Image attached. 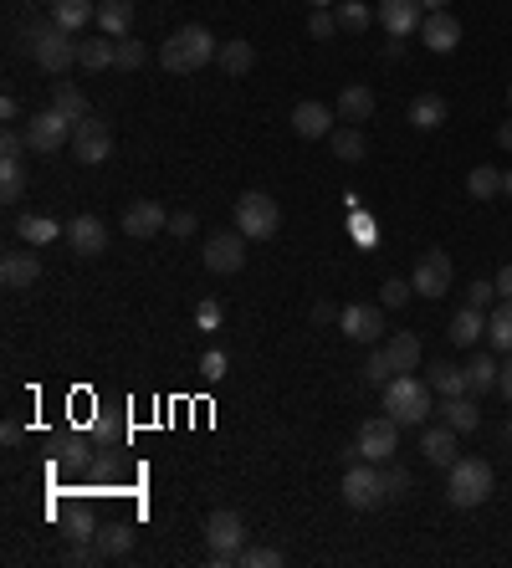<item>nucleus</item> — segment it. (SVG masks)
Returning <instances> with one entry per match:
<instances>
[{"instance_id": "cd10ccee", "label": "nucleus", "mask_w": 512, "mask_h": 568, "mask_svg": "<svg viewBox=\"0 0 512 568\" xmlns=\"http://www.w3.org/2000/svg\"><path fill=\"white\" fill-rule=\"evenodd\" d=\"M93 548H98L103 563H108V558H123L128 548H134V528H128V522H108V528H98Z\"/></svg>"}, {"instance_id": "393cba45", "label": "nucleus", "mask_w": 512, "mask_h": 568, "mask_svg": "<svg viewBox=\"0 0 512 568\" xmlns=\"http://www.w3.org/2000/svg\"><path fill=\"white\" fill-rule=\"evenodd\" d=\"M446 123V98L441 93H420L410 103V128H420V134H431V128Z\"/></svg>"}, {"instance_id": "39448f33", "label": "nucleus", "mask_w": 512, "mask_h": 568, "mask_svg": "<svg viewBox=\"0 0 512 568\" xmlns=\"http://www.w3.org/2000/svg\"><path fill=\"white\" fill-rule=\"evenodd\" d=\"M277 226H282V210H277V200H272V195L246 190V195L236 200V231H241L246 241H272V236H277Z\"/></svg>"}, {"instance_id": "e433bc0d", "label": "nucleus", "mask_w": 512, "mask_h": 568, "mask_svg": "<svg viewBox=\"0 0 512 568\" xmlns=\"http://www.w3.org/2000/svg\"><path fill=\"white\" fill-rule=\"evenodd\" d=\"M333 16H338V31H364L369 21H379L369 6H359V0H338V6H333Z\"/></svg>"}, {"instance_id": "ea45409f", "label": "nucleus", "mask_w": 512, "mask_h": 568, "mask_svg": "<svg viewBox=\"0 0 512 568\" xmlns=\"http://www.w3.org/2000/svg\"><path fill=\"white\" fill-rule=\"evenodd\" d=\"M379 482H384V497L400 502V497L410 492V471H405V466H395V461H379Z\"/></svg>"}, {"instance_id": "09e8293b", "label": "nucleus", "mask_w": 512, "mask_h": 568, "mask_svg": "<svg viewBox=\"0 0 512 568\" xmlns=\"http://www.w3.org/2000/svg\"><path fill=\"white\" fill-rule=\"evenodd\" d=\"M282 553L277 548H241V568H277Z\"/></svg>"}, {"instance_id": "680f3d73", "label": "nucleus", "mask_w": 512, "mask_h": 568, "mask_svg": "<svg viewBox=\"0 0 512 568\" xmlns=\"http://www.w3.org/2000/svg\"><path fill=\"white\" fill-rule=\"evenodd\" d=\"M308 6H313V11H318V6H328V11H333V6H338V0H308Z\"/></svg>"}, {"instance_id": "052dcab7", "label": "nucleus", "mask_w": 512, "mask_h": 568, "mask_svg": "<svg viewBox=\"0 0 512 568\" xmlns=\"http://www.w3.org/2000/svg\"><path fill=\"white\" fill-rule=\"evenodd\" d=\"M502 195L512 200V174H502Z\"/></svg>"}, {"instance_id": "49530a36", "label": "nucleus", "mask_w": 512, "mask_h": 568, "mask_svg": "<svg viewBox=\"0 0 512 568\" xmlns=\"http://www.w3.org/2000/svg\"><path fill=\"white\" fill-rule=\"evenodd\" d=\"M221 318H226V313H221V302H216V297H205L200 308H195V328H200V333H216Z\"/></svg>"}, {"instance_id": "b1692460", "label": "nucleus", "mask_w": 512, "mask_h": 568, "mask_svg": "<svg viewBox=\"0 0 512 568\" xmlns=\"http://www.w3.org/2000/svg\"><path fill=\"white\" fill-rule=\"evenodd\" d=\"M98 26L103 36H128V26H134V0H98Z\"/></svg>"}, {"instance_id": "4c0bfd02", "label": "nucleus", "mask_w": 512, "mask_h": 568, "mask_svg": "<svg viewBox=\"0 0 512 568\" xmlns=\"http://www.w3.org/2000/svg\"><path fill=\"white\" fill-rule=\"evenodd\" d=\"M52 108H57V113H67L72 123H82V118H93V113H88V98H82L77 87H67V82H62L57 93H52Z\"/></svg>"}, {"instance_id": "37998d69", "label": "nucleus", "mask_w": 512, "mask_h": 568, "mask_svg": "<svg viewBox=\"0 0 512 568\" xmlns=\"http://www.w3.org/2000/svg\"><path fill=\"white\" fill-rule=\"evenodd\" d=\"M67 538H72V543H93V538H98L93 517L82 512V507H72V512H67Z\"/></svg>"}, {"instance_id": "dca6fc26", "label": "nucleus", "mask_w": 512, "mask_h": 568, "mask_svg": "<svg viewBox=\"0 0 512 568\" xmlns=\"http://www.w3.org/2000/svg\"><path fill=\"white\" fill-rule=\"evenodd\" d=\"M420 41H425V47H431V52H456L461 47V21L451 16V11H431V16H425L420 21Z\"/></svg>"}, {"instance_id": "bf43d9fd", "label": "nucleus", "mask_w": 512, "mask_h": 568, "mask_svg": "<svg viewBox=\"0 0 512 568\" xmlns=\"http://www.w3.org/2000/svg\"><path fill=\"white\" fill-rule=\"evenodd\" d=\"M420 6H425V11H446V0H420Z\"/></svg>"}, {"instance_id": "20e7f679", "label": "nucleus", "mask_w": 512, "mask_h": 568, "mask_svg": "<svg viewBox=\"0 0 512 568\" xmlns=\"http://www.w3.org/2000/svg\"><path fill=\"white\" fill-rule=\"evenodd\" d=\"M26 52L41 72H62V67L77 62V41L57 21H41V26H26Z\"/></svg>"}, {"instance_id": "c03bdc74", "label": "nucleus", "mask_w": 512, "mask_h": 568, "mask_svg": "<svg viewBox=\"0 0 512 568\" xmlns=\"http://www.w3.org/2000/svg\"><path fill=\"white\" fill-rule=\"evenodd\" d=\"M379 297H384V308H405V302L415 297V282H405V277H390L379 287Z\"/></svg>"}, {"instance_id": "bb28decb", "label": "nucleus", "mask_w": 512, "mask_h": 568, "mask_svg": "<svg viewBox=\"0 0 512 568\" xmlns=\"http://www.w3.org/2000/svg\"><path fill=\"white\" fill-rule=\"evenodd\" d=\"M113 52H118L113 36H88V41H77V67L103 72V67H113Z\"/></svg>"}, {"instance_id": "7c9ffc66", "label": "nucleus", "mask_w": 512, "mask_h": 568, "mask_svg": "<svg viewBox=\"0 0 512 568\" xmlns=\"http://www.w3.org/2000/svg\"><path fill=\"white\" fill-rule=\"evenodd\" d=\"M216 62L231 72V77H246L251 67H256V47H251V41H221V52H216Z\"/></svg>"}, {"instance_id": "3c124183", "label": "nucleus", "mask_w": 512, "mask_h": 568, "mask_svg": "<svg viewBox=\"0 0 512 568\" xmlns=\"http://www.w3.org/2000/svg\"><path fill=\"white\" fill-rule=\"evenodd\" d=\"M31 144H26V134L21 128H6V134H0V159H21Z\"/></svg>"}, {"instance_id": "2eb2a0df", "label": "nucleus", "mask_w": 512, "mask_h": 568, "mask_svg": "<svg viewBox=\"0 0 512 568\" xmlns=\"http://www.w3.org/2000/svg\"><path fill=\"white\" fill-rule=\"evenodd\" d=\"M338 328H344V338H354V343H379V333H384V313L369 308V302H349V308L338 313Z\"/></svg>"}, {"instance_id": "423d86ee", "label": "nucleus", "mask_w": 512, "mask_h": 568, "mask_svg": "<svg viewBox=\"0 0 512 568\" xmlns=\"http://www.w3.org/2000/svg\"><path fill=\"white\" fill-rule=\"evenodd\" d=\"M72 118L67 113H57V108H47V113H31V123H26V144H31V154H57L67 139H72Z\"/></svg>"}, {"instance_id": "4468645a", "label": "nucleus", "mask_w": 512, "mask_h": 568, "mask_svg": "<svg viewBox=\"0 0 512 568\" xmlns=\"http://www.w3.org/2000/svg\"><path fill=\"white\" fill-rule=\"evenodd\" d=\"M374 16H379V26L390 31V36H410V31H420V21H425V6L420 0H379L374 6Z\"/></svg>"}, {"instance_id": "6e6d98bb", "label": "nucleus", "mask_w": 512, "mask_h": 568, "mask_svg": "<svg viewBox=\"0 0 512 568\" xmlns=\"http://www.w3.org/2000/svg\"><path fill=\"white\" fill-rule=\"evenodd\" d=\"M497 389H502V395H507V400H512V359H507V364H502V374H497Z\"/></svg>"}, {"instance_id": "a211bd4d", "label": "nucleus", "mask_w": 512, "mask_h": 568, "mask_svg": "<svg viewBox=\"0 0 512 568\" xmlns=\"http://www.w3.org/2000/svg\"><path fill=\"white\" fill-rule=\"evenodd\" d=\"M67 241H72L77 256H103V246H108V226L98 221V215H72Z\"/></svg>"}, {"instance_id": "e2e57ef3", "label": "nucleus", "mask_w": 512, "mask_h": 568, "mask_svg": "<svg viewBox=\"0 0 512 568\" xmlns=\"http://www.w3.org/2000/svg\"><path fill=\"white\" fill-rule=\"evenodd\" d=\"M502 435H507V441H512V420H507V430H502Z\"/></svg>"}, {"instance_id": "473e14b6", "label": "nucleus", "mask_w": 512, "mask_h": 568, "mask_svg": "<svg viewBox=\"0 0 512 568\" xmlns=\"http://www.w3.org/2000/svg\"><path fill=\"white\" fill-rule=\"evenodd\" d=\"M16 231H21V241H31V246H52V241L62 236V226L52 221V215H21Z\"/></svg>"}, {"instance_id": "864d4df0", "label": "nucleus", "mask_w": 512, "mask_h": 568, "mask_svg": "<svg viewBox=\"0 0 512 568\" xmlns=\"http://www.w3.org/2000/svg\"><path fill=\"white\" fill-rule=\"evenodd\" d=\"M338 313H344V308H333L328 297H318V302H313V323H338Z\"/></svg>"}, {"instance_id": "7ed1b4c3", "label": "nucleus", "mask_w": 512, "mask_h": 568, "mask_svg": "<svg viewBox=\"0 0 512 568\" xmlns=\"http://www.w3.org/2000/svg\"><path fill=\"white\" fill-rule=\"evenodd\" d=\"M384 415H390L400 430L405 425H425V415H431V379L395 374L390 384H384Z\"/></svg>"}, {"instance_id": "6e6552de", "label": "nucleus", "mask_w": 512, "mask_h": 568, "mask_svg": "<svg viewBox=\"0 0 512 568\" xmlns=\"http://www.w3.org/2000/svg\"><path fill=\"white\" fill-rule=\"evenodd\" d=\"M395 451H400V425L390 415H374V420L359 425V456L364 461H395Z\"/></svg>"}, {"instance_id": "13d9d810", "label": "nucleus", "mask_w": 512, "mask_h": 568, "mask_svg": "<svg viewBox=\"0 0 512 568\" xmlns=\"http://www.w3.org/2000/svg\"><path fill=\"white\" fill-rule=\"evenodd\" d=\"M497 144H502V149H512V123H502V134H497Z\"/></svg>"}, {"instance_id": "4be33fe9", "label": "nucleus", "mask_w": 512, "mask_h": 568, "mask_svg": "<svg viewBox=\"0 0 512 568\" xmlns=\"http://www.w3.org/2000/svg\"><path fill=\"white\" fill-rule=\"evenodd\" d=\"M52 21L77 36L88 21H98V0H52Z\"/></svg>"}, {"instance_id": "c756f323", "label": "nucleus", "mask_w": 512, "mask_h": 568, "mask_svg": "<svg viewBox=\"0 0 512 568\" xmlns=\"http://www.w3.org/2000/svg\"><path fill=\"white\" fill-rule=\"evenodd\" d=\"M441 420H446L451 430H461V435H466V430H477V425H482V405H477L472 395H456V400H446V405H441Z\"/></svg>"}, {"instance_id": "0e129e2a", "label": "nucleus", "mask_w": 512, "mask_h": 568, "mask_svg": "<svg viewBox=\"0 0 512 568\" xmlns=\"http://www.w3.org/2000/svg\"><path fill=\"white\" fill-rule=\"evenodd\" d=\"M507 103H512V87H507Z\"/></svg>"}, {"instance_id": "de8ad7c7", "label": "nucleus", "mask_w": 512, "mask_h": 568, "mask_svg": "<svg viewBox=\"0 0 512 568\" xmlns=\"http://www.w3.org/2000/svg\"><path fill=\"white\" fill-rule=\"evenodd\" d=\"M466 302H472V308H482V313H492V302H497V282H472L466 287Z\"/></svg>"}, {"instance_id": "5701e85b", "label": "nucleus", "mask_w": 512, "mask_h": 568, "mask_svg": "<svg viewBox=\"0 0 512 568\" xmlns=\"http://www.w3.org/2000/svg\"><path fill=\"white\" fill-rule=\"evenodd\" d=\"M369 113H374V93H369L364 82H349L344 93H338V118H344V123H354V128H359V123H364Z\"/></svg>"}, {"instance_id": "f3484780", "label": "nucleus", "mask_w": 512, "mask_h": 568, "mask_svg": "<svg viewBox=\"0 0 512 568\" xmlns=\"http://www.w3.org/2000/svg\"><path fill=\"white\" fill-rule=\"evenodd\" d=\"M292 134L297 139H328L333 134V108L328 103H313V98L297 103L292 108Z\"/></svg>"}, {"instance_id": "c9c22d12", "label": "nucleus", "mask_w": 512, "mask_h": 568, "mask_svg": "<svg viewBox=\"0 0 512 568\" xmlns=\"http://www.w3.org/2000/svg\"><path fill=\"white\" fill-rule=\"evenodd\" d=\"M384 348H390V359H395V369H400V374H410V369L420 364V338H415V333H395Z\"/></svg>"}, {"instance_id": "79ce46f5", "label": "nucleus", "mask_w": 512, "mask_h": 568, "mask_svg": "<svg viewBox=\"0 0 512 568\" xmlns=\"http://www.w3.org/2000/svg\"><path fill=\"white\" fill-rule=\"evenodd\" d=\"M149 62V52H144V41H128V36H118V52H113V67H123V72H139Z\"/></svg>"}, {"instance_id": "9d476101", "label": "nucleus", "mask_w": 512, "mask_h": 568, "mask_svg": "<svg viewBox=\"0 0 512 568\" xmlns=\"http://www.w3.org/2000/svg\"><path fill=\"white\" fill-rule=\"evenodd\" d=\"M410 282H415L420 297H446V292H451V256H446L441 246H436V251H425V256L415 261Z\"/></svg>"}, {"instance_id": "a19ab883", "label": "nucleus", "mask_w": 512, "mask_h": 568, "mask_svg": "<svg viewBox=\"0 0 512 568\" xmlns=\"http://www.w3.org/2000/svg\"><path fill=\"white\" fill-rule=\"evenodd\" d=\"M400 369H395V359H390V348H374V354L364 359V379L369 384H390Z\"/></svg>"}, {"instance_id": "ddd939ff", "label": "nucleus", "mask_w": 512, "mask_h": 568, "mask_svg": "<svg viewBox=\"0 0 512 568\" xmlns=\"http://www.w3.org/2000/svg\"><path fill=\"white\" fill-rule=\"evenodd\" d=\"M159 231H169L164 205H154V200H134V205L123 210V236H134V241H154Z\"/></svg>"}, {"instance_id": "9b49d317", "label": "nucleus", "mask_w": 512, "mask_h": 568, "mask_svg": "<svg viewBox=\"0 0 512 568\" xmlns=\"http://www.w3.org/2000/svg\"><path fill=\"white\" fill-rule=\"evenodd\" d=\"M241 241H246L241 231H236V236H231V231H226V236H210V241H205V251H200V256H205V267L216 272V277L241 272V267H246V246H241Z\"/></svg>"}, {"instance_id": "f257e3e1", "label": "nucleus", "mask_w": 512, "mask_h": 568, "mask_svg": "<svg viewBox=\"0 0 512 568\" xmlns=\"http://www.w3.org/2000/svg\"><path fill=\"white\" fill-rule=\"evenodd\" d=\"M216 52H221V41L210 36L205 26H180V31L159 47V67L175 72V77H190V72H200V67L216 62Z\"/></svg>"}, {"instance_id": "f03ea898", "label": "nucleus", "mask_w": 512, "mask_h": 568, "mask_svg": "<svg viewBox=\"0 0 512 568\" xmlns=\"http://www.w3.org/2000/svg\"><path fill=\"white\" fill-rule=\"evenodd\" d=\"M492 497V466L482 456H456L446 466V502L451 507H482Z\"/></svg>"}, {"instance_id": "2f4dec72", "label": "nucleus", "mask_w": 512, "mask_h": 568, "mask_svg": "<svg viewBox=\"0 0 512 568\" xmlns=\"http://www.w3.org/2000/svg\"><path fill=\"white\" fill-rule=\"evenodd\" d=\"M487 338H492V348L512 354V297H502L497 308L487 313Z\"/></svg>"}, {"instance_id": "c85d7f7f", "label": "nucleus", "mask_w": 512, "mask_h": 568, "mask_svg": "<svg viewBox=\"0 0 512 568\" xmlns=\"http://www.w3.org/2000/svg\"><path fill=\"white\" fill-rule=\"evenodd\" d=\"M328 144H333V159H338V164H359V159L369 154V139L359 134L354 123H349V128H333Z\"/></svg>"}, {"instance_id": "a18cd8bd", "label": "nucleus", "mask_w": 512, "mask_h": 568, "mask_svg": "<svg viewBox=\"0 0 512 568\" xmlns=\"http://www.w3.org/2000/svg\"><path fill=\"white\" fill-rule=\"evenodd\" d=\"M308 31H313V41H333V36H338V16H333L328 6H318V11L308 16Z\"/></svg>"}, {"instance_id": "412c9836", "label": "nucleus", "mask_w": 512, "mask_h": 568, "mask_svg": "<svg viewBox=\"0 0 512 568\" xmlns=\"http://www.w3.org/2000/svg\"><path fill=\"white\" fill-rule=\"evenodd\" d=\"M446 333H451V343H461V348H477V343H482V333H487V313L466 302V308L451 318V328H446Z\"/></svg>"}, {"instance_id": "58836bf2", "label": "nucleus", "mask_w": 512, "mask_h": 568, "mask_svg": "<svg viewBox=\"0 0 512 568\" xmlns=\"http://www.w3.org/2000/svg\"><path fill=\"white\" fill-rule=\"evenodd\" d=\"M497 374H502V364H497L492 354H477L472 364H466V379H472V389H477V395L497 384Z\"/></svg>"}, {"instance_id": "aec40b11", "label": "nucleus", "mask_w": 512, "mask_h": 568, "mask_svg": "<svg viewBox=\"0 0 512 568\" xmlns=\"http://www.w3.org/2000/svg\"><path fill=\"white\" fill-rule=\"evenodd\" d=\"M456 435H461V430H451L446 420H441L436 430H425V435H420L425 461H431V466H451V461H456Z\"/></svg>"}, {"instance_id": "a878e982", "label": "nucleus", "mask_w": 512, "mask_h": 568, "mask_svg": "<svg viewBox=\"0 0 512 568\" xmlns=\"http://www.w3.org/2000/svg\"><path fill=\"white\" fill-rule=\"evenodd\" d=\"M431 389H436L441 400L472 395V379H466V364H436V369H431Z\"/></svg>"}, {"instance_id": "5fc2aeb1", "label": "nucleus", "mask_w": 512, "mask_h": 568, "mask_svg": "<svg viewBox=\"0 0 512 568\" xmlns=\"http://www.w3.org/2000/svg\"><path fill=\"white\" fill-rule=\"evenodd\" d=\"M16 113H21V103H16V93H6V98H0V118H6V123H11Z\"/></svg>"}, {"instance_id": "1a4fd4ad", "label": "nucleus", "mask_w": 512, "mask_h": 568, "mask_svg": "<svg viewBox=\"0 0 512 568\" xmlns=\"http://www.w3.org/2000/svg\"><path fill=\"white\" fill-rule=\"evenodd\" d=\"M108 154H113V134H108V123L82 118V123L72 128V159H77V164H103Z\"/></svg>"}, {"instance_id": "0eeeda50", "label": "nucleus", "mask_w": 512, "mask_h": 568, "mask_svg": "<svg viewBox=\"0 0 512 568\" xmlns=\"http://www.w3.org/2000/svg\"><path fill=\"white\" fill-rule=\"evenodd\" d=\"M344 502H349L354 512H374L379 502H390V497H384V482H379L374 466L354 461V466L344 471Z\"/></svg>"}, {"instance_id": "4d7b16f0", "label": "nucleus", "mask_w": 512, "mask_h": 568, "mask_svg": "<svg viewBox=\"0 0 512 568\" xmlns=\"http://www.w3.org/2000/svg\"><path fill=\"white\" fill-rule=\"evenodd\" d=\"M497 297H512V267L497 272Z\"/></svg>"}, {"instance_id": "603ef678", "label": "nucleus", "mask_w": 512, "mask_h": 568, "mask_svg": "<svg viewBox=\"0 0 512 568\" xmlns=\"http://www.w3.org/2000/svg\"><path fill=\"white\" fill-rule=\"evenodd\" d=\"M169 231H175V236H195V210H175V215H169Z\"/></svg>"}, {"instance_id": "72a5a7b5", "label": "nucleus", "mask_w": 512, "mask_h": 568, "mask_svg": "<svg viewBox=\"0 0 512 568\" xmlns=\"http://www.w3.org/2000/svg\"><path fill=\"white\" fill-rule=\"evenodd\" d=\"M466 195H472V200H492V195H502V169L477 164L472 174H466Z\"/></svg>"}, {"instance_id": "f704fd0d", "label": "nucleus", "mask_w": 512, "mask_h": 568, "mask_svg": "<svg viewBox=\"0 0 512 568\" xmlns=\"http://www.w3.org/2000/svg\"><path fill=\"white\" fill-rule=\"evenodd\" d=\"M26 195V164L21 159H0V200L16 205Z\"/></svg>"}, {"instance_id": "6ab92c4d", "label": "nucleus", "mask_w": 512, "mask_h": 568, "mask_svg": "<svg viewBox=\"0 0 512 568\" xmlns=\"http://www.w3.org/2000/svg\"><path fill=\"white\" fill-rule=\"evenodd\" d=\"M0 282H6L11 292L36 287V282H41V261H36V251H11L6 261H0Z\"/></svg>"}, {"instance_id": "f8f14e48", "label": "nucleus", "mask_w": 512, "mask_h": 568, "mask_svg": "<svg viewBox=\"0 0 512 568\" xmlns=\"http://www.w3.org/2000/svg\"><path fill=\"white\" fill-rule=\"evenodd\" d=\"M205 543L216 548V553H241L246 548V522H241V512H210L205 517Z\"/></svg>"}, {"instance_id": "8fccbe9b", "label": "nucleus", "mask_w": 512, "mask_h": 568, "mask_svg": "<svg viewBox=\"0 0 512 568\" xmlns=\"http://www.w3.org/2000/svg\"><path fill=\"white\" fill-rule=\"evenodd\" d=\"M200 374H205L210 384H221V379H226V354H221V348H210V354H200Z\"/></svg>"}]
</instances>
